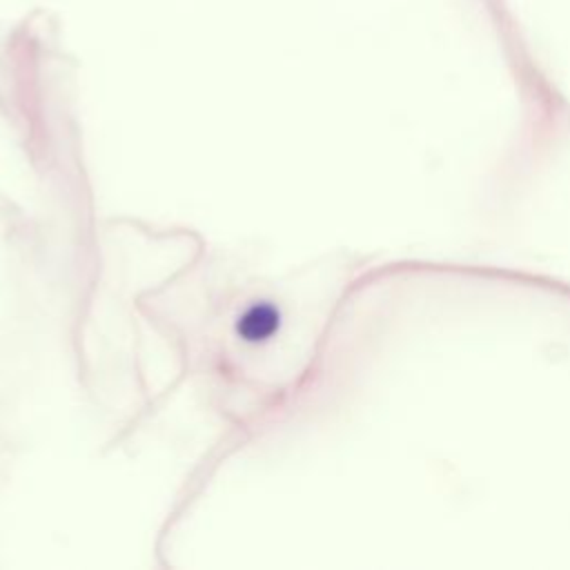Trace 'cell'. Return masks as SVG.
<instances>
[{
  "instance_id": "obj_1",
  "label": "cell",
  "mask_w": 570,
  "mask_h": 570,
  "mask_svg": "<svg viewBox=\"0 0 570 570\" xmlns=\"http://www.w3.org/2000/svg\"><path fill=\"white\" fill-rule=\"evenodd\" d=\"M238 334L249 341V343H258V341H267L276 330H278V312L267 305V303H258L252 305L236 325Z\"/></svg>"
}]
</instances>
